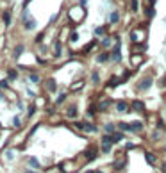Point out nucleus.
I'll use <instances>...</instances> for the list:
<instances>
[{"mask_svg": "<svg viewBox=\"0 0 166 173\" xmlns=\"http://www.w3.org/2000/svg\"><path fill=\"white\" fill-rule=\"evenodd\" d=\"M147 23L139 25V27L130 30V41L132 43H145V38H147Z\"/></svg>", "mask_w": 166, "mask_h": 173, "instance_id": "nucleus-1", "label": "nucleus"}, {"mask_svg": "<svg viewBox=\"0 0 166 173\" xmlns=\"http://www.w3.org/2000/svg\"><path fill=\"white\" fill-rule=\"evenodd\" d=\"M152 84H154V77H152V75H143V77L136 82V88H134V89H136L138 93H147V91L152 88Z\"/></svg>", "mask_w": 166, "mask_h": 173, "instance_id": "nucleus-2", "label": "nucleus"}, {"mask_svg": "<svg viewBox=\"0 0 166 173\" xmlns=\"http://www.w3.org/2000/svg\"><path fill=\"white\" fill-rule=\"evenodd\" d=\"M84 16H86V9L82 7V5H77V7H73V9L68 11V18L73 23H81L82 20H84Z\"/></svg>", "mask_w": 166, "mask_h": 173, "instance_id": "nucleus-3", "label": "nucleus"}, {"mask_svg": "<svg viewBox=\"0 0 166 173\" xmlns=\"http://www.w3.org/2000/svg\"><path fill=\"white\" fill-rule=\"evenodd\" d=\"M127 161H129V159H127V155H125L123 152H120V154H118V157H116L114 161L111 162V168L114 170V171H118V173H120V171H123L125 168H127Z\"/></svg>", "mask_w": 166, "mask_h": 173, "instance_id": "nucleus-4", "label": "nucleus"}, {"mask_svg": "<svg viewBox=\"0 0 166 173\" xmlns=\"http://www.w3.org/2000/svg\"><path fill=\"white\" fill-rule=\"evenodd\" d=\"M73 125H75V129H79L81 132H86V134H97L98 132V127L97 125H93V123H89V121H73Z\"/></svg>", "mask_w": 166, "mask_h": 173, "instance_id": "nucleus-5", "label": "nucleus"}, {"mask_svg": "<svg viewBox=\"0 0 166 173\" xmlns=\"http://www.w3.org/2000/svg\"><path fill=\"white\" fill-rule=\"evenodd\" d=\"M57 168L61 173H79V166L75 161H64V162H59L57 164Z\"/></svg>", "mask_w": 166, "mask_h": 173, "instance_id": "nucleus-6", "label": "nucleus"}, {"mask_svg": "<svg viewBox=\"0 0 166 173\" xmlns=\"http://www.w3.org/2000/svg\"><path fill=\"white\" fill-rule=\"evenodd\" d=\"M22 23H23L25 30H32L36 27V20L30 16V13L27 11V7H23V11H22Z\"/></svg>", "mask_w": 166, "mask_h": 173, "instance_id": "nucleus-7", "label": "nucleus"}, {"mask_svg": "<svg viewBox=\"0 0 166 173\" xmlns=\"http://www.w3.org/2000/svg\"><path fill=\"white\" fill-rule=\"evenodd\" d=\"M98 154H100L98 146H95V145H89L88 148H86V150L82 152V157L86 159V164H88V162H93V161H95V159L98 157Z\"/></svg>", "mask_w": 166, "mask_h": 173, "instance_id": "nucleus-8", "label": "nucleus"}, {"mask_svg": "<svg viewBox=\"0 0 166 173\" xmlns=\"http://www.w3.org/2000/svg\"><path fill=\"white\" fill-rule=\"evenodd\" d=\"M111 61H114L116 64L122 61V43H120V39L114 43V46H112V50H111Z\"/></svg>", "mask_w": 166, "mask_h": 173, "instance_id": "nucleus-9", "label": "nucleus"}, {"mask_svg": "<svg viewBox=\"0 0 166 173\" xmlns=\"http://www.w3.org/2000/svg\"><path fill=\"white\" fill-rule=\"evenodd\" d=\"M130 109L138 112V114H147V105H145L143 100H134V102H130Z\"/></svg>", "mask_w": 166, "mask_h": 173, "instance_id": "nucleus-10", "label": "nucleus"}, {"mask_svg": "<svg viewBox=\"0 0 166 173\" xmlns=\"http://www.w3.org/2000/svg\"><path fill=\"white\" fill-rule=\"evenodd\" d=\"M43 88H45L46 93H57V82H56V79L54 77H48L43 82Z\"/></svg>", "mask_w": 166, "mask_h": 173, "instance_id": "nucleus-11", "label": "nucleus"}, {"mask_svg": "<svg viewBox=\"0 0 166 173\" xmlns=\"http://www.w3.org/2000/svg\"><path fill=\"white\" fill-rule=\"evenodd\" d=\"M64 116L70 118V120H75L79 116V105L77 104H70L68 107H66V111H64Z\"/></svg>", "mask_w": 166, "mask_h": 173, "instance_id": "nucleus-12", "label": "nucleus"}, {"mask_svg": "<svg viewBox=\"0 0 166 173\" xmlns=\"http://www.w3.org/2000/svg\"><path fill=\"white\" fill-rule=\"evenodd\" d=\"M145 63V55L143 54H132L130 55V66L132 68H139Z\"/></svg>", "mask_w": 166, "mask_h": 173, "instance_id": "nucleus-13", "label": "nucleus"}, {"mask_svg": "<svg viewBox=\"0 0 166 173\" xmlns=\"http://www.w3.org/2000/svg\"><path fill=\"white\" fill-rule=\"evenodd\" d=\"M111 105H114V102L111 100V98H104V100L100 102H97V107H98V112H105V111H109Z\"/></svg>", "mask_w": 166, "mask_h": 173, "instance_id": "nucleus-14", "label": "nucleus"}, {"mask_svg": "<svg viewBox=\"0 0 166 173\" xmlns=\"http://www.w3.org/2000/svg\"><path fill=\"white\" fill-rule=\"evenodd\" d=\"M114 109L120 112H129L130 111V104L127 102V100H118V102H114Z\"/></svg>", "mask_w": 166, "mask_h": 173, "instance_id": "nucleus-15", "label": "nucleus"}, {"mask_svg": "<svg viewBox=\"0 0 166 173\" xmlns=\"http://www.w3.org/2000/svg\"><path fill=\"white\" fill-rule=\"evenodd\" d=\"M109 61H111V52L109 50H104V52H100V54L95 57V63H98V64H105Z\"/></svg>", "mask_w": 166, "mask_h": 173, "instance_id": "nucleus-16", "label": "nucleus"}, {"mask_svg": "<svg viewBox=\"0 0 166 173\" xmlns=\"http://www.w3.org/2000/svg\"><path fill=\"white\" fill-rule=\"evenodd\" d=\"M120 84H122V79L118 77V75H112V77H109V81H107V84H105V88H107V89H114V88H118Z\"/></svg>", "mask_w": 166, "mask_h": 173, "instance_id": "nucleus-17", "label": "nucleus"}, {"mask_svg": "<svg viewBox=\"0 0 166 173\" xmlns=\"http://www.w3.org/2000/svg\"><path fill=\"white\" fill-rule=\"evenodd\" d=\"M27 168H30V170H41L43 166H41V162L38 161V157H29L27 159Z\"/></svg>", "mask_w": 166, "mask_h": 173, "instance_id": "nucleus-18", "label": "nucleus"}, {"mask_svg": "<svg viewBox=\"0 0 166 173\" xmlns=\"http://www.w3.org/2000/svg\"><path fill=\"white\" fill-rule=\"evenodd\" d=\"M23 52H25V45L18 43L15 48H13V59H20V57L23 55Z\"/></svg>", "mask_w": 166, "mask_h": 173, "instance_id": "nucleus-19", "label": "nucleus"}, {"mask_svg": "<svg viewBox=\"0 0 166 173\" xmlns=\"http://www.w3.org/2000/svg\"><path fill=\"white\" fill-rule=\"evenodd\" d=\"M41 81L43 79H41V73L39 71H30L29 73V82L30 84H41Z\"/></svg>", "mask_w": 166, "mask_h": 173, "instance_id": "nucleus-20", "label": "nucleus"}, {"mask_svg": "<svg viewBox=\"0 0 166 173\" xmlns=\"http://www.w3.org/2000/svg\"><path fill=\"white\" fill-rule=\"evenodd\" d=\"M5 79H7L9 82H15V81H18V70L16 68H7V71H5Z\"/></svg>", "mask_w": 166, "mask_h": 173, "instance_id": "nucleus-21", "label": "nucleus"}, {"mask_svg": "<svg viewBox=\"0 0 166 173\" xmlns=\"http://www.w3.org/2000/svg\"><path fill=\"white\" fill-rule=\"evenodd\" d=\"M145 161H147V164H150V166H155L157 164V155L147 150L145 152Z\"/></svg>", "mask_w": 166, "mask_h": 173, "instance_id": "nucleus-22", "label": "nucleus"}, {"mask_svg": "<svg viewBox=\"0 0 166 173\" xmlns=\"http://www.w3.org/2000/svg\"><path fill=\"white\" fill-rule=\"evenodd\" d=\"M86 114H88V118H89V120H95V118H97V114H98L97 102H95V104H89V107H88V112H86Z\"/></svg>", "mask_w": 166, "mask_h": 173, "instance_id": "nucleus-23", "label": "nucleus"}, {"mask_svg": "<svg viewBox=\"0 0 166 173\" xmlns=\"http://www.w3.org/2000/svg\"><path fill=\"white\" fill-rule=\"evenodd\" d=\"M147 45L145 43H132V54H145Z\"/></svg>", "mask_w": 166, "mask_h": 173, "instance_id": "nucleus-24", "label": "nucleus"}, {"mask_svg": "<svg viewBox=\"0 0 166 173\" xmlns=\"http://www.w3.org/2000/svg\"><path fill=\"white\" fill-rule=\"evenodd\" d=\"M61 54H63V43L57 39V41L54 43V52H52V57H61Z\"/></svg>", "mask_w": 166, "mask_h": 173, "instance_id": "nucleus-25", "label": "nucleus"}, {"mask_svg": "<svg viewBox=\"0 0 166 173\" xmlns=\"http://www.w3.org/2000/svg\"><path fill=\"white\" fill-rule=\"evenodd\" d=\"M84 84H86V82H84V79H79V81H75L73 84L70 86V91H71V93H77L79 89H82V88H84Z\"/></svg>", "mask_w": 166, "mask_h": 173, "instance_id": "nucleus-26", "label": "nucleus"}, {"mask_svg": "<svg viewBox=\"0 0 166 173\" xmlns=\"http://www.w3.org/2000/svg\"><path fill=\"white\" fill-rule=\"evenodd\" d=\"M118 125V130H122V132H130V134H134V129H132V123H116Z\"/></svg>", "mask_w": 166, "mask_h": 173, "instance_id": "nucleus-27", "label": "nucleus"}, {"mask_svg": "<svg viewBox=\"0 0 166 173\" xmlns=\"http://www.w3.org/2000/svg\"><path fill=\"white\" fill-rule=\"evenodd\" d=\"M116 130H118V125L112 123V121H107L104 125V132L105 134H112V132H116Z\"/></svg>", "mask_w": 166, "mask_h": 173, "instance_id": "nucleus-28", "label": "nucleus"}, {"mask_svg": "<svg viewBox=\"0 0 166 173\" xmlns=\"http://www.w3.org/2000/svg\"><path fill=\"white\" fill-rule=\"evenodd\" d=\"M89 81L95 84V86H100V82H102L100 73H98V71H91V73H89Z\"/></svg>", "mask_w": 166, "mask_h": 173, "instance_id": "nucleus-29", "label": "nucleus"}, {"mask_svg": "<svg viewBox=\"0 0 166 173\" xmlns=\"http://www.w3.org/2000/svg\"><path fill=\"white\" fill-rule=\"evenodd\" d=\"M66 98H68V91H63V93H59L57 98H56V105H63L66 102Z\"/></svg>", "mask_w": 166, "mask_h": 173, "instance_id": "nucleus-30", "label": "nucleus"}, {"mask_svg": "<svg viewBox=\"0 0 166 173\" xmlns=\"http://www.w3.org/2000/svg\"><path fill=\"white\" fill-rule=\"evenodd\" d=\"M2 22L5 27H9L11 22H13V16H11V11H4V15H2Z\"/></svg>", "mask_w": 166, "mask_h": 173, "instance_id": "nucleus-31", "label": "nucleus"}, {"mask_svg": "<svg viewBox=\"0 0 166 173\" xmlns=\"http://www.w3.org/2000/svg\"><path fill=\"white\" fill-rule=\"evenodd\" d=\"M123 137H125V132H122V130L112 132V141H114V143H120V141H123Z\"/></svg>", "mask_w": 166, "mask_h": 173, "instance_id": "nucleus-32", "label": "nucleus"}, {"mask_svg": "<svg viewBox=\"0 0 166 173\" xmlns=\"http://www.w3.org/2000/svg\"><path fill=\"white\" fill-rule=\"evenodd\" d=\"M118 22H120V13H118V11H112L111 15H109V23L114 25V23H118Z\"/></svg>", "mask_w": 166, "mask_h": 173, "instance_id": "nucleus-33", "label": "nucleus"}, {"mask_svg": "<svg viewBox=\"0 0 166 173\" xmlns=\"http://www.w3.org/2000/svg\"><path fill=\"white\" fill-rule=\"evenodd\" d=\"M111 45H112V38L111 36H104V39L100 41V46L102 48H111Z\"/></svg>", "mask_w": 166, "mask_h": 173, "instance_id": "nucleus-34", "label": "nucleus"}, {"mask_svg": "<svg viewBox=\"0 0 166 173\" xmlns=\"http://www.w3.org/2000/svg\"><path fill=\"white\" fill-rule=\"evenodd\" d=\"M95 46H98V43L95 41V39H93V41H89L88 45H86V46H84V50H82V54H88V52H91L93 48H95Z\"/></svg>", "mask_w": 166, "mask_h": 173, "instance_id": "nucleus-35", "label": "nucleus"}, {"mask_svg": "<svg viewBox=\"0 0 166 173\" xmlns=\"http://www.w3.org/2000/svg\"><path fill=\"white\" fill-rule=\"evenodd\" d=\"M36 111H38V105L36 104H30L29 109H27V118H32V116L36 114Z\"/></svg>", "mask_w": 166, "mask_h": 173, "instance_id": "nucleus-36", "label": "nucleus"}, {"mask_svg": "<svg viewBox=\"0 0 166 173\" xmlns=\"http://www.w3.org/2000/svg\"><path fill=\"white\" fill-rule=\"evenodd\" d=\"M105 32H107V27H105V25H102V27H97V29H95V36H97V38L105 36Z\"/></svg>", "mask_w": 166, "mask_h": 173, "instance_id": "nucleus-37", "label": "nucleus"}, {"mask_svg": "<svg viewBox=\"0 0 166 173\" xmlns=\"http://www.w3.org/2000/svg\"><path fill=\"white\" fill-rule=\"evenodd\" d=\"M22 116H20V114H16L15 118H13V127H15V129H20V127H22Z\"/></svg>", "mask_w": 166, "mask_h": 173, "instance_id": "nucleus-38", "label": "nucleus"}, {"mask_svg": "<svg viewBox=\"0 0 166 173\" xmlns=\"http://www.w3.org/2000/svg\"><path fill=\"white\" fill-rule=\"evenodd\" d=\"M130 75H132V70H125V71L122 73V77H120V79H122V84H123V82H127L129 79H130Z\"/></svg>", "mask_w": 166, "mask_h": 173, "instance_id": "nucleus-39", "label": "nucleus"}, {"mask_svg": "<svg viewBox=\"0 0 166 173\" xmlns=\"http://www.w3.org/2000/svg\"><path fill=\"white\" fill-rule=\"evenodd\" d=\"M36 105H38V107H45V105H46V98L45 96H36Z\"/></svg>", "mask_w": 166, "mask_h": 173, "instance_id": "nucleus-40", "label": "nucleus"}, {"mask_svg": "<svg viewBox=\"0 0 166 173\" xmlns=\"http://www.w3.org/2000/svg\"><path fill=\"white\" fill-rule=\"evenodd\" d=\"M138 9H139V0H130V11L138 13Z\"/></svg>", "mask_w": 166, "mask_h": 173, "instance_id": "nucleus-41", "label": "nucleus"}, {"mask_svg": "<svg viewBox=\"0 0 166 173\" xmlns=\"http://www.w3.org/2000/svg\"><path fill=\"white\" fill-rule=\"evenodd\" d=\"M155 16V9H154V5H148L147 7V18L150 20V18H154Z\"/></svg>", "mask_w": 166, "mask_h": 173, "instance_id": "nucleus-42", "label": "nucleus"}, {"mask_svg": "<svg viewBox=\"0 0 166 173\" xmlns=\"http://www.w3.org/2000/svg\"><path fill=\"white\" fill-rule=\"evenodd\" d=\"M150 139L152 141H159V139H161V130H154L152 136H150Z\"/></svg>", "mask_w": 166, "mask_h": 173, "instance_id": "nucleus-43", "label": "nucleus"}, {"mask_svg": "<svg viewBox=\"0 0 166 173\" xmlns=\"http://www.w3.org/2000/svg\"><path fill=\"white\" fill-rule=\"evenodd\" d=\"M4 157L7 159V161H13V159H15V152H13V150H5L4 152Z\"/></svg>", "mask_w": 166, "mask_h": 173, "instance_id": "nucleus-44", "label": "nucleus"}, {"mask_svg": "<svg viewBox=\"0 0 166 173\" xmlns=\"http://www.w3.org/2000/svg\"><path fill=\"white\" fill-rule=\"evenodd\" d=\"M9 81H7V79H4V81H0V89H5V91H7L9 89Z\"/></svg>", "mask_w": 166, "mask_h": 173, "instance_id": "nucleus-45", "label": "nucleus"}, {"mask_svg": "<svg viewBox=\"0 0 166 173\" xmlns=\"http://www.w3.org/2000/svg\"><path fill=\"white\" fill-rule=\"evenodd\" d=\"M43 39H45V32H39V34L34 38V43H43Z\"/></svg>", "mask_w": 166, "mask_h": 173, "instance_id": "nucleus-46", "label": "nucleus"}, {"mask_svg": "<svg viewBox=\"0 0 166 173\" xmlns=\"http://www.w3.org/2000/svg\"><path fill=\"white\" fill-rule=\"evenodd\" d=\"M134 148H136V145H134V143H125V145H123V150H125V152L134 150Z\"/></svg>", "mask_w": 166, "mask_h": 173, "instance_id": "nucleus-47", "label": "nucleus"}, {"mask_svg": "<svg viewBox=\"0 0 166 173\" xmlns=\"http://www.w3.org/2000/svg\"><path fill=\"white\" fill-rule=\"evenodd\" d=\"M77 39H79V34H77V32L73 30V32H71V36H70V41L73 43V41H77Z\"/></svg>", "mask_w": 166, "mask_h": 173, "instance_id": "nucleus-48", "label": "nucleus"}, {"mask_svg": "<svg viewBox=\"0 0 166 173\" xmlns=\"http://www.w3.org/2000/svg\"><path fill=\"white\" fill-rule=\"evenodd\" d=\"M16 105H18V111H20V112H22V111H25V107H27V105H25V104H22L20 100L16 102Z\"/></svg>", "mask_w": 166, "mask_h": 173, "instance_id": "nucleus-49", "label": "nucleus"}, {"mask_svg": "<svg viewBox=\"0 0 166 173\" xmlns=\"http://www.w3.org/2000/svg\"><path fill=\"white\" fill-rule=\"evenodd\" d=\"M4 100H5V93L0 91V102H4Z\"/></svg>", "mask_w": 166, "mask_h": 173, "instance_id": "nucleus-50", "label": "nucleus"}, {"mask_svg": "<svg viewBox=\"0 0 166 173\" xmlns=\"http://www.w3.org/2000/svg\"><path fill=\"white\" fill-rule=\"evenodd\" d=\"M161 173H166V162L161 164Z\"/></svg>", "mask_w": 166, "mask_h": 173, "instance_id": "nucleus-51", "label": "nucleus"}, {"mask_svg": "<svg viewBox=\"0 0 166 173\" xmlns=\"http://www.w3.org/2000/svg\"><path fill=\"white\" fill-rule=\"evenodd\" d=\"M23 173H38V171H32L30 168H25V170H23Z\"/></svg>", "mask_w": 166, "mask_h": 173, "instance_id": "nucleus-52", "label": "nucleus"}, {"mask_svg": "<svg viewBox=\"0 0 166 173\" xmlns=\"http://www.w3.org/2000/svg\"><path fill=\"white\" fill-rule=\"evenodd\" d=\"M86 2H88V0H81V4H79V5H82V7H84V5H86Z\"/></svg>", "mask_w": 166, "mask_h": 173, "instance_id": "nucleus-53", "label": "nucleus"}, {"mask_svg": "<svg viewBox=\"0 0 166 173\" xmlns=\"http://www.w3.org/2000/svg\"><path fill=\"white\" fill-rule=\"evenodd\" d=\"M148 4H150V5H154V4H155V0H148Z\"/></svg>", "mask_w": 166, "mask_h": 173, "instance_id": "nucleus-54", "label": "nucleus"}, {"mask_svg": "<svg viewBox=\"0 0 166 173\" xmlns=\"http://www.w3.org/2000/svg\"><path fill=\"white\" fill-rule=\"evenodd\" d=\"M86 173H95V170H88V171H86Z\"/></svg>", "mask_w": 166, "mask_h": 173, "instance_id": "nucleus-55", "label": "nucleus"}, {"mask_svg": "<svg viewBox=\"0 0 166 173\" xmlns=\"http://www.w3.org/2000/svg\"><path fill=\"white\" fill-rule=\"evenodd\" d=\"M95 173H104V171L102 170H95Z\"/></svg>", "mask_w": 166, "mask_h": 173, "instance_id": "nucleus-56", "label": "nucleus"}, {"mask_svg": "<svg viewBox=\"0 0 166 173\" xmlns=\"http://www.w3.org/2000/svg\"><path fill=\"white\" fill-rule=\"evenodd\" d=\"M164 100H166V93H164Z\"/></svg>", "mask_w": 166, "mask_h": 173, "instance_id": "nucleus-57", "label": "nucleus"}, {"mask_svg": "<svg viewBox=\"0 0 166 173\" xmlns=\"http://www.w3.org/2000/svg\"><path fill=\"white\" fill-rule=\"evenodd\" d=\"M0 130H2V125H0Z\"/></svg>", "mask_w": 166, "mask_h": 173, "instance_id": "nucleus-58", "label": "nucleus"}]
</instances>
